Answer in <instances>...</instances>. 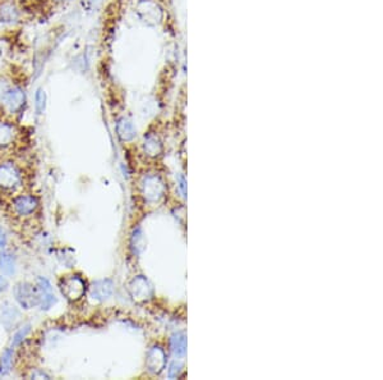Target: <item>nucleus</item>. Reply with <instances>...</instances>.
Instances as JSON below:
<instances>
[{"label":"nucleus","instance_id":"10","mask_svg":"<svg viewBox=\"0 0 383 380\" xmlns=\"http://www.w3.org/2000/svg\"><path fill=\"white\" fill-rule=\"evenodd\" d=\"M15 127L8 122H0V148H7L14 141Z\"/></svg>","mask_w":383,"mask_h":380},{"label":"nucleus","instance_id":"7","mask_svg":"<svg viewBox=\"0 0 383 380\" xmlns=\"http://www.w3.org/2000/svg\"><path fill=\"white\" fill-rule=\"evenodd\" d=\"M21 319V313L14 305L7 302L2 306L0 310V323L7 330H12L17 327Z\"/></svg>","mask_w":383,"mask_h":380},{"label":"nucleus","instance_id":"8","mask_svg":"<svg viewBox=\"0 0 383 380\" xmlns=\"http://www.w3.org/2000/svg\"><path fill=\"white\" fill-rule=\"evenodd\" d=\"M21 18V12L17 5L12 2L0 3V21L3 23H17Z\"/></svg>","mask_w":383,"mask_h":380},{"label":"nucleus","instance_id":"12","mask_svg":"<svg viewBox=\"0 0 383 380\" xmlns=\"http://www.w3.org/2000/svg\"><path fill=\"white\" fill-rule=\"evenodd\" d=\"M13 357H14L13 347L7 348V350L3 352L2 357H0V375H7V374H9V371L12 370Z\"/></svg>","mask_w":383,"mask_h":380},{"label":"nucleus","instance_id":"5","mask_svg":"<svg viewBox=\"0 0 383 380\" xmlns=\"http://www.w3.org/2000/svg\"><path fill=\"white\" fill-rule=\"evenodd\" d=\"M36 289H37L40 302L39 306L43 311H48L56 303V297L52 291V285L50 280L45 277H39L36 279Z\"/></svg>","mask_w":383,"mask_h":380},{"label":"nucleus","instance_id":"3","mask_svg":"<svg viewBox=\"0 0 383 380\" xmlns=\"http://www.w3.org/2000/svg\"><path fill=\"white\" fill-rule=\"evenodd\" d=\"M22 183V174L18 167L13 163L0 164V188L14 190Z\"/></svg>","mask_w":383,"mask_h":380},{"label":"nucleus","instance_id":"16","mask_svg":"<svg viewBox=\"0 0 383 380\" xmlns=\"http://www.w3.org/2000/svg\"><path fill=\"white\" fill-rule=\"evenodd\" d=\"M12 86L13 85L7 80V78L0 77V106H2L3 101H4L5 96H7L8 91H9V88L12 87Z\"/></svg>","mask_w":383,"mask_h":380},{"label":"nucleus","instance_id":"13","mask_svg":"<svg viewBox=\"0 0 383 380\" xmlns=\"http://www.w3.org/2000/svg\"><path fill=\"white\" fill-rule=\"evenodd\" d=\"M118 135L124 141L132 140L135 137V130H133L132 123L128 122L127 119H122L118 123Z\"/></svg>","mask_w":383,"mask_h":380},{"label":"nucleus","instance_id":"18","mask_svg":"<svg viewBox=\"0 0 383 380\" xmlns=\"http://www.w3.org/2000/svg\"><path fill=\"white\" fill-rule=\"evenodd\" d=\"M8 285H9V284H8L7 278H5V275H4V277L2 275V277H0V293L4 292V291H7Z\"/></svg>","mask_w":383,"mask_h":380},{"label":"nucleus","instance_id":"4","mask_svg":"<svg viewBox=\"0 0 383 380\" xmlns=\"http://www.w3.org/2000/svg\"><path fill=\"white\" fill-rule=\"evenodd\" d=\"M26 101H27L26 91L20 86H12L5 96L4 101H3L2 108L10 114H17L23 109Z\"/></svg>","mask_w":383,"mask_h":380},{"label":"nucleus","instance_id":"2","mask_svg":"<svg viewBox=\"0 0 383 380\" xmlns=\"http://www.w3.org/2000/svg\"><path fill=\"white\" fill-rule=\"evenodd\" d=\"M13 295H14V298L18 302V305L23 310H30V309L36 307V306H39V302H40L36 287H33L31 283L27 282L17 283L14 289H13Z\"/></svg>","mask_w":383,"mask_h":380},{"label":"nucleus","instance_id":"15","mask_svg":"<svg viewBox=\"0 0 383 380\" xmlns=\"http://www.w3.org/2000/svg\"><path fill=\"white\" fill-rule=\"evenodd\" d=\"M31 332V324H26V325L21 327L20 329L15 330V333L13 334V339H12V347H17V346L22 345L23 340L27 338V335L30 334Z\"/></svg>","mask_w":383,"mask_h":380},{"label":"nucleus","instance_id":"20","mask_svg":"<svg viewBox=\"0 0 383 380\" xmlns=\"http://www.w3.org/2000/svg\"><path fill=\"white\" fill-rule=\"evenodd\" d=\"M54 2H56V3H64V2H68V0H54Z\"/></svg>","mask_w":383,"mask_h":380},{"label":"nucleus","instance_id":"1","mask_svg":"<svg viewBox=\"0 0 383 380\" xmlns=\"http://www.w3.org/2000/svg\"><path fill=\"white\" fill-rule=\"evenodd\" d=\"M60 293L67 298L70 302H75V301L81 300L86 292V284L85 280L81 277L74 274L65 275L62 278L59 283Z\"/></svg>","mask_w":383,"mask_h":380},{"label":"nucleus","instance_id":"14","mask_svg":"<svg viewBox=\"0 0 383 380\" xmlns=\"http://www.w3.org/2000/svg\"><path fill=\"white\" fill-rule=\"evenodd\" d=\"M46 101H48V96L44 88H37L35 94V109L39 115L44 114L46 109Z\"/></svg>","mask_w":383,"mask_h":380},{"label":"nucleus","instance_id":"11","mask_svg":"<svg viewBox=\"0 0 383 380\" xmlns=\"http://www.w3.org/2000/svg\"><path fill=\"white\" fill-rule=\"evenodd\" d=\"M91 293L95 298L102 300V298H106L107 296H110L111 293V284H110L107 280H101V282H96L95 284L91 288Z\"/></svg>","mask_w":383,"mask_h":380},{"label":"nucleus","instance_id":"19","mask_svg":"<svg viewBox=\"0 0 383 380\" xmlns=\"http://www.w3.org/2000/svg\"><path fill=\"white\" fill-rule=\"evenodd\" d=\"M32 378H33V379H39V378H40V379H43V378L49 379L50 376H49V375H46L45 373H39V371H36V373H33V374H32Z\"/></svg>","mask_w":383,"mask_h":380},{"label":"nucleus","instance_id":"6","mask_svg":"<svg viewBox=\"0 0 383 380\" xmlns=\"http://www.w3.org/2000/svg\"><path fill=\"white\" fill-rule=\"evenodd\" d=\"M39 209V200L32 195H22L13 201V210L21 218L33 215Z\"/></svg>","mask_w":383,"mask_h":380},{"label":"nucleus","instance_id":"9","mask_svg":"<svg viewBox=\"0 0 383 380\" xmlns=\"http://www.w3.org/2000/svg\"><path fill=\"white\" fill-rule=\"evenodd\" d=\"M17 270V260L13 254L8 251H2L0 252V272L5 277H12L15 274Z\"/></svg>","mask_w":383,"mask_h":380},{"label":"nucleus","instance_id":"17","mask_svg":"<svg viewBox=\"0 0 383 380\" xmlns=\"http://www.w3.org/2000/svg\"><path fill=\"white\" fill-rule=\"evenodd\" d=\"M8 243V237L5 230L0 227V248H4Z\"/></svg>","mask_w":383,"mask_h":380}]
</instances>
